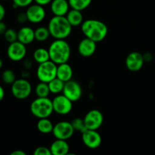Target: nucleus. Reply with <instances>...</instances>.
Segmentation results:
<instances>
[{
	"instance_id": "obj_29",
	"label": "nucleus",
	"mask_w": 155,
	"mask_h": 155,
	"mask_svg": "<svg viewBox=\"0 0 155 155\" xmlns=\"http://www.w3.org/2000/svg\"><path fill=\"white\" fill-rule=\"evenodd\" d=\"M3 36L5 40L9 44L18 41V32L12 28H8Z\"/></svg>"
},
{
	"instance_id": "obj_2",
	"label": "nucleus",
	"mask_w": 155,
	"mask_h": 155,
	"mask_svg": "<svg viewBox=\"0 0 155 155\" xmlns=\"http://www.w3.org/2000/svg\"><path fill=\"white\" fill-rule=\"evenodd\" d=\"M50 60L58 65L67 63L71 54V48L65 39H54L48 47Z\"/></svg>"
},
{
	"instance_id": "obj_38",
	"label": "nucleus",
	"mask_w": 155,
	"mask_h": 155,
	"mask_svg": "<svg viewBox=\"0 0 155 155\" xmlns=\"http://www.w3.org/2000/svg\"><path fill=\"white\" fill-rule=\"evenodd\" d=\"M144 60H145V62H149L152 60L153 55L151 54V53L150 52H146L143 54Z\"/></svg>"
},
{
	"instance_id": "obj_28",
	"label": "nucleus",
	"mask_w": 155,
	"mask_h": 155,
	"mask_svg": "<svg viewBox=\"0 0 155 155\" xmlns=\"http://www.w3.org/2000/svg\"><path fill=\"white\" fill-rule=\"evenodd\" d=\"M71 124H72L75 132L76 131L80 132V133H83V132L86 131V130H87L86 127V125H85L83 118H80V117L74 118V119L72 120V121H71Z\"/></svg>"
},
{
	"instance_id": "obj_41",
	"label": "nucleus",
	"mask_w": 155,
	"mask_h": 155,
	"mask_svg": "<svg viewBox=\"0 0 155 155\" xmlns=\"http://www.w3.org/2000/svg\"><path fill=\"white\" fill-rule=\"evenodd\" d=\"M2 67H3V61H2V59L0 58V70L2 68Z\"/></svg>"
},
{
	"instance_id": "obj_16",
	"label": "nucleus",
	"mask_w": 155,
	"mask_h": 155,
	"mask_svg": "<svg viewBox=\"0 0 155 155\" xmlns=\"http://www.w3.org/2000/svg\"><path fill=\"white\" fill-rule=\"evenodd\" d=\"M70 8L68 0H52L50 4V10L54 16H66Z\"/></svg>"
},
{
	"instance_id": "obj_37",
	"label": "nucleus",
	"mask_w": 155,
	"mask_h": 155,
	"mask_svg": "<svg viewBox=\"0 0 155 155\" xmlns=\"http://www.w3.org/2000/svg\"><path fill=\"white\" fill-rule=\"evenodd\" d=\"M21 78H24V79H28L29 77H30V72L29 70H23L22 71H21Z\"/></svg>"
},
{
	"instance_id": "obj_3",
	"label": "nucleus",
	"mask_w": 155,
	"mask_h": 155,
	"mask_svg": "<svg viewBox=\"0 0 155 155\" xmlns=\"http://www.w3.org/2000/svg\"><path fill=\"white\" fill-rule=\"evenodd\" d=\"M72 27L65 16L52 17L48 24L50 35L54 39H67L72 32Z\"/></svg>"
},
{
	"instance_id": "obj_40",
	"label": "nucleus",
	"mask_w": 155,
	"mask_h": 155,
	"mask_svg": "<svg viewBox=\"0 0 155 155\" xmlns=\"http://www.w3.org/2000/svg\"><path fill=\"white\" fill-rule=\"evenodd\" d=\"M5 98V89L2 86L0 85V102L4 99Z\"/></svg>"
},
{
	"instance_id": "obj_30",
	"label": "nucleus",
	"mask_w": 155,
	"mask_h": 155,
	"mask_svg": "<svg viewBox=\"0 0 155 155\" xmlns=\"http://www.w3.org/2000/svg\"><path fill=\"white\" fill-rule=\"evenodd\" d=\"M13 1V7L15 8H26L29 7L32 5L34 0H12Z\"/></svg>"
},
{
	"instance_id": "obj_33",
	"label": "nucleus",
	"mask_w": 155,
	"mask_h": 155,
	"mask_svg": "<svg viewBox=\"0 0 155 155\" xmlns=\"http://www.w3.org/2000/svg\"><path fill=\"white\" fill-rule=\"evenodd\" d=\"M32 66H33V62H32L31 60H30V59H25L24 61V69L26 70H29L30 71V69H31Z\"/></svg>"
},
{
	"instance_id": "obj_42",
	"label": "nucleus",
	"mask_w": 155,
	"mask_h": 155,
	"mask_svg": "<svg viewBox=\"0 0 155 155\" xmlns=\"http://www.w3.org/2000/svg\"><path fill=\"white\" fill-rule=\"evenodd\" d=\"M67 155H77V154H74V153H71V152H69V153H68V154H67Z\"/></svg>"
},
{
	"instance_id": "obj_17",
	"label": "nucleus",
	"mask_w": 155,
	"mask_h": 155,
	"mask_svg": "<svg viewBox=\"0 0 155 155\" xmlns=\"http://www.w3.org/2000/svg\"><path fill=\"white\" fill-rule=\"evenodd\" d=\"M35 40V31L31 27L24 26L18 31V41L24 45H29Z\"/></svg>"
},
{
	"instance_id": "obj_27",
	"label": "nucleus",
	"mask_w": 155,
	"mask_h": 155,
	"mask_svg": "<svg viewBox=\"0 0 155 155\" xmlns=\"http://www.w3.org/2000/svg\"><path fill=\"white\" fill-rule=\"evenodd\" d=\"M1 78L3 83L7 85H11V86L17 80L15 72L11 69H7L3 71L2 74Z\"/></svg>"
},
{
	"instance_id": "obj_19",
	"label": "nucleus",
	"mask_w": 155,
	"mask_h": 155,
	"mask_svg": "<svg viewBox=\"0 0 155 155\" xmlns=\"http://www.w3.org/2000/svg\"><path fill=\"white\" fill-rule=\"evenodd\" d=\"M73 75H74L73 68L68 62L58 65L57 77L61 80L64 83L70 81L72 80Z\"/></svg>"
},
{
	"instance_id": "obj_39",
	"label": "nucleus",
	"mask_w": 155,
	"mask_h": 155,
	"mask_svg": "<svg viewBox=\"0 0 155 155\" xmlns=\"http://www.w3.org/2000/svg\"><path fill=\"white\" fill-rule=\"evenodd\" d=\"M9 155H27L25 151H22V150H15V151H12Z\"/></svg>"
},
{
	"instance_id": "obj_25",
	"label": "nucleus",
	"mask_w": 155,
	"mask_h": 155,
	"mask_svg": "<svg viewBox=\"0 0 155 155\" xmlns=\"http://www.w3.org/2000/svg\"><path fill=\"white\" fill-rule=\"evenodd\" d=\"M35 93L36 96L39 98H46L51 93L48 83L39 82L35 87Z\"/></svg>"
},
{
	"instance_id": "obj_14",
	"label": "nucleus",
	"mask_w": 155,
	"mask_h": 155,
	"mask_svg": "<svg viewBox=\"0 0 155 155\" xmlns=\"http://www.w3.org/2000/svg\"><path fill=\"white\" fill-rule=\"evenodd\" d=\"M26 14L28 21L32 24H39L42 22L46 15L44 6L39 5L38 4L30 5L29 7H27Z\"/></svg>"
},
{
	"instance_id": "obj_5",
	"label": "nucleus",
	"mask_w": 155,
	"mask_h": 155,
	"mask_svg": "<svg viewBox=\"0 0 155 155\" xmlns=\"http://www.w3.org/2000/svg\"><path fill=\"white\" fill-rule=\"evenodd\" d=\"M58 65L51 60L39 64L36 70V77L39 82L49 83L57 77Z\"/></svg>"
},
{
	"instance_id": "obj_26",
	"label": "nucleus",
	"mask_w": 155,
	"mask_h": 155,
	"mask_svg": "<svg viewBox=\"0 0 155 155\" xmlns=\"http://www.w3.org/2000/svg\"><path fill=\"white\" fill-rule=\"evenodd\" d=\"M68 2L71 8L82 12L90 5L92 0H68Z\"/></svg>"
},
{
	"instance_id": "obj_7",
	"label": "nucleus",
	"mask_w": 155,
	"mask_h": 155,
	"mask_svg": "<svg viewBox=\"0 0 155 155\" xmlns=\"http://www.w3.org/2000/svg\"><path fill=\"white\" fill-rule=\"evenodd\" d=\"M54 112L59 115L68 114L73 109V102L63 94H58L52 99Z\"/></svg>"
},
{
	"instance_id": "obj_20",
	"label": "nucleus",
	"mask_w": 155,
	"mask_h": 155,
	"mask_svg": "<svg viewBox=\"0 0 155 155\" xmlns=\"http://www.w3.org/2000/svg\"><path fill=\"white\" fill-rule=\"evenodd\" d=\"M66 18L72 27L81 26L83 21V16L81 11L71 8L66 15Z\"/></svg>"
},
{
	"instance_id": "obj_35",
	"label": "nucleus",
	"mask_w": 155,
	"mask_h": 155,
	"mask_svg": "<svg viewBox=\"0 0 155 155\" xmlns=\"http://www.w3.org/2000/svg\"><path fill=\"white\" fill-rule=\"evenodd\" d=\"M34 2H36V4L39 5L45 6L48 4H51L52 0H34Z\"/></svg>"
},
{
	"instance_id": "obj_32",
	"label": "nucleus",
	"mask_w": 155,
	"mask_h": 155,
	"mask_svg": "<svg viewBox=\"0 0 155 155\" xmlns=\"http://www.w3.org/2000/svg\"><path fill=\"white\" fill-rule=\"evenodd\" d=\"M17 21H18L19 24H24L27 21H28V19H27V16L26 12H21V13L18 14L17 15Z\"/></svg>"
},
{
	"instance_id": "obj_24",
	"label": "nucleus",
	"mask_w": 155,
	"mask_h": 155,
	"mask_svg": "<svg viewBox=\"0 0 155 155\" xmlns=\"http://www.w3.org/2000/svg\"><path fill=\"white\" fill-rule=\"evenodd\" d=\"M35 31V39L39 42L46 41L51 36L48 28L46 27H39L34 30Z\"/></svg>"
},
{
	"instance_id": "obj_6",
	"label": "nucleus",
	"mask_w": 155,
	"mask_h": 155,
	"mask_svg": "<svg viewBox=\"0 0 155 155\" xmlns=\"http://www.w3.org/2000/svg\"><path fill=\"white\" fill-rule=\"evenodd\" d=\"M33 88L28 80L24 78L18 79L12 85L11 92L15 98L19 100L26 99L31 94Z\"/></svg>"
},
{
	"instance_id": "obj_34",
	"label": "nucleus",
	"mask_w": 155,
	"mask_h": 155,
	"mask_svg": "<svg viewBox=\"0 0 155 155\" xmlns=\"http://www.w3.org/2000/svg\"><path fill=\"white\" fill-rule=\"evenodd\" d=\"M6 15V10L5 8L4 7L2 4L0 3V21H3V19L5 18Z\"/></svg>"
},
{
	"instance_id": "obj_23",
	"label": "nucleus",
	"mask_w": 155,
	"mask_h": 155,
	"mask_svg": "<svg viewBox=\"0 0 155 155\" xmlns=\"http://www.w3.org/2000/svg\"><path fill=\"white\" fill-rule=\"evenodd\" d=\"M64 82L61 80L58 77L54 78L49 83H48V87H49L50 92L54 95H58L63 92L64 87Z\"/></svg>"
},
{
	"instance_id": "obj_15",
	"label": "nucleus",
	"mask_w": 155,
	"mask_h": 155,
	"mask_svg": "<svg viewBox=\"0 0 155 155\" xmlns=\"http://www.w3.org/2000/svg\"><path fill=\"white\" fill-rule=\"evenodd\" d=\"M96 44L97 42H94L92 39L85 37L78 44L77 49H78L79 54L84 58L91 57L95 54L96 51Z\"/></svg>"
},
{
	"instance_id": "obj_21",
	"label": "nucleus",
	"mask_w": 155,
	"mask_h": 155,
	"mask_svg": "<svg viewBox=\"0 0 155 155\" xmlns=\"http://www.w3.org/2000/svg\"><path fill=\"white\" fill-rule=\"evenodd\" d=\"M36 127L39 133L42 134H49L52 133L54 125L48 118H42V119H39L36 124Z\"/></svg>"
},
{
	"instance_id": "obj_31",
	"label": "nucleus",
	"mask_w": 155,
	"mask_h": 155,
	"mask_svg": "<svg viewBox=\"0 0 155 155\" xmlns=\"http://www.w3.org/2000/svg\"><path fill=\"white\" fill-rule=\"evenodd\" d=\"M33 155H52V154L49 148L45 146H39L34 150Z\"/></svg>"
},
{
	"instance_id": "obj_44",
	"label": "nucleus",
	"mask_w": 155,
	"mask_h": 155,
	"mask_svg": "<svg viewBox=\"0 0 155 155\" xmlns=\"http://www.w3.org/2000/svg\"><path fill=\"white\" fill-rule=\"evenodd\" d=\"M0 51H1V46H0Z\"/></svg>"
},
{
	"instance_id": "obj_11",
	"label": "nucleus",
	"mask_w": 155,
	"mask_h": 155,
	"mask_svg": "<svg viewBox=\"0 0 155 155\" xmlns=\"http://www.w3.org/2000/svg\"><path fill=\"white\" fill-rule=\"evenodd\" d=\"M62 94L69 98L72 102H76L81 98L83 89L78 82L71 80L64 83Z\"/></svg>"
},
{
	"instance_id": "obj_22",
	"label": "nucleus",
	"mask_w": 155,
	"mask_h": 155,
	"mask_svg": "<svg viewBox=\"0 0 155 155\" xmlns=\"http://www.w3.org/2000/svg\"><path fill=\"white\" fill-rule=\"evenodd\" d=\"M33 60L38 64L44 63L50 60V56L48 50L45 48H38L33 51Z\"/></svg>"
},
{
	"instance_id": "obj_18",
	"label": "nucleus",
	"mask_w": 155,
	"mask_h": 155,
	"mask_svg": "<svg viewBox=\"0 0 155 155\" xmlns=\"http://www.w3.org/2000/svg\"><path fill=\"white\" fill-rule=\"evenodd\" d=\"M52 155H67L70 152V146L67 140L56 139L50 145Z\"/></svg>"
},
{
	"instance_id": "obj_8",
	"label": "nucleus",
	"mask_w": 155,
	"mask_h": 155,
	"mask_svg": "<svg viewBox=\"0 0 155 155\" xmlns=\"http://www.w3.org/2000/svg\"><path fill=\"white\" fill-rule=\"evenodd\" d=\"M74 127L71 122L68 121H60L54 125L52 134L57 139L68 140L71 139L74 134Z\"/></svg>"
},
{
	"instance_id": "obj_12",
	"label": "nucleus",
	"mask_w": 155,
	"mask_h": 155,
	"mask_svg": "<svg viewBox=\"0 0 155 155\" xmlns=\"http://www.w3.org/2000/svg\"><path fill=\"white\" fill-rule=\"evenodd\" d=\"M82 134V141L87 148L96 149L102 142V138L97 130H86Z\"/></svg>"
},
{
	"instance_id": "obj_4",
	"label": "nucleus",
	"mask_w": 155,
	"mask_h": 155,
	"mask_svg": "<svg viewBox=\"0 0 155 155\" xmlns=\"http://www.w3.org/2000/svg\"><path fill=\"white\" fill-rule=\"evenodd\" d=\"M30 110L32 114L38 119L48 118L54 112L52 100L50 99L48 97L46 98L37 97L30 104Z\"/></svg>"
},
{
	"instance_id": "obj_10",
	"label": "nucleus",
	"mask_w": 155,
	"mask_h": 155,
	"mask_svg": "<svg viewBox=\"0 0 155 155\" xmlns=\"http://www.w3.org/2000/svg\"><path fill=\"white\" fill-rule=\"evenodd\" d=\"M26 54H27L26 45L21 43L19 41H16L9 44L7 48V55L11 61L15 62L21 61L25 58Z\"/></svg>"
},
{
	"instance_id": "obj_43",
	"label": "nucleus",
	"mask_w": 155,
	"mask_h": 155,
	"mask_svg": "<svg viewBox=\"0 0 155 155\" xmlns=\"http://www.w3.org/2000/svg\"><path fill=\"white\" fill-rule=\"evenodd\" d=\"M2 1H8V0H2Z\"/></svg>"
},
{
	"instance_id": "obj_13",
	"label": "nucleus",
	"mask_w": 155,
	"mask_h": 155,
	"mask_svg": "<svg viewBox=\"0 0 155 155\" xmlns=\"http://www.w3.org/2000/svg\"><path fill=\"white\" fill-rule=\"evenodd\" d=\"M126 67L127 69L132 72L139 71L145 64L143 54L139 51H133L130 53L126 58Z\"/></svg>"
},
{
	"instance_id": "obj_1",
	"label": "nucleus",
	"mask_w": 155,
	"mask_h": 155,
	"mask_svg": "<svg viewBox=\"0 0 155 155\" xmlns=\"http://www.w3.org/2000/svg\"><path fill=\"white\" fill-rule=\"evenodd\" d=\"M81 31L85 37L95 42L104 40L108 33V27L104 22L95 19H88L83 22Z\"/></svg>"
},
{
	"instance_id": "obj_9",
	"label": "nucleus",
	"mask_w": 155,
	"mask_h": 155,
	"mask_svg": "<svg viewBox=\"0 0 155 155\" xmlns=\"http://www.w3.org/2000/svg\"><path fill=\"white\" fill-rule=\"evenodd\" d=\"M83 120L87 130H98L102 126L104 116L100 110L92 109L86 113Z\"/></svg>"
},
{
	"instance_id": "obj_36",
	"label": "nucleus",
	"mask_w": 155,
	"mask_h": 155,
	"mask_svg": "<svg viewBox=\"0 0 155 155\" xmlns=\"http://www.w3.org/2000/svg\"><path fill=\"white\" fill-rule=\"evenodd\" d=\"M7 26H6L5 23L3 21H0V35H4L5 31L7 30Z\"/></svg>"
}]
</instances>
